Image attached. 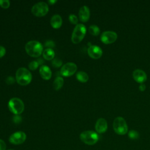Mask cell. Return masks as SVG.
Instances as JSON below:
<instances>
[{
  "label": "cell",
  "instance_id": "6da1fadb",
  "mask_svg": "<svg viewBox=\"0 0 150 150\" xmlns=\"http://www.w3.org/2000/svg\"><path fill=\"white\" fill-rule=\"evenodd\" d=\"M25 51L31 57H38L43 52L42 45L37 40H30L25 45Z\"/></svg>",
  "mask_w": 150,
  "mask_h": 150
},
{
  "label": "cell",
  "instance_id": "7a4b0ae2",
  "mask_svg": "<svg viewBox=\"0 0 150 150\" xmlns=\"http://www.w3.org/2000/svg\"><path fill=\"white\" fill-rule=\"evenodd\" d=\"M16 82L21 86H26L29 84L32 79V74L29 70L25 67L19 68L15 74Z\"/></svg>",
  "mask_w": 150,
  "mask_h": 150
},
{
  "label": "cell",
  "instance_id": "3957f363",
  "mask_svg": "<svg viewBox=\"0 0 150 150\" xmlns=\"http://www.w3.org/2000/svg\"><path fill=\"white\" fill-rule=\"evenodd\" d=\"M80 139L85 144L93 145L97 142L99 137L98 134L95 131L88 130L84 131L80 134Z\"/></svg>",
  "mask_w": 150,
  "mask_h": 150
},
{
  "label": "cell",
  "instance_id": "277c9868",
  "mask_svg": "<svg viewBox=\"0 0 150 150\" xmlns=\"http://www.w3.org/2000/svg\"><path fill=\"white\" fill-rule=\"evenodd\" d=\"M8 108L15 115H19L23 112L25 108L23 101L19 98H12L8 102Z\"/></svg>",
  "mask_w": 150,
  "mask_h": 150
},
{
  "label": "cell",
  "instance_id": "5b68a950",
  "mask_svg": "<svg viewBox=\"0 0 150 150\" xmlns=\"http://www.w3.org/2000/svg\"><path fill=\"white\" fill-rule=\"evenodd\" d=\"M86 32V28L83 24H77L73 29L71 40L74 44L80 43L84 38Z\"/></svg>",
  "mask_w": 150,
  "mask_h": 150
},
{
  "label": "cell",
  "instance_id": "8992f818",
  "mask_svg": "<svg viewBox=\"0 0 150 150\" xmlns=\"http://www.w3.org/2000/svg\"><path fill=\"white\" fill-rule=\"evenodd\" d=\"M112 126L115 132L118 135H125L128 131L127 122L121 117H118L114 119Z\"/></svg>",
  "mask_w": 150,
  "mask_h": 150
},
{
  "label": "cell",
  "instance_id": "52a82bcc",
  "mask_svg": "<svg viewBox=\"0 0 150 150\" xmlns=\"http://www.w3.org/2000/svg\"><path fill=\"white\" fill-rule=\"evenodd\" d=\"M31 12L32 14L36 16H44L49 12L48 5L44 2H38L32 6Z\"/></svg>",
  "mask_w": 150,
  "mask_h": 150
},
{
  "label": "cell",
  "instance_id": "ba28073f",
  "mask_svg": "<svg viewBox=\"0 0 150 150\" xmlns=\"http://www.w3.org/2000/svg\"><path fill=\"white\" fill-rule=\"evenodd\" d=\"M26 139V135L23 131H16L12 134L9 138V141L13 145H20L23 144Z\"/></svg>",
  "mask_w": 150,
  "mask_h": 150
},
{
  "label": "cell",
  "instance_id": "9c48e42d",
  "mask_svg": "<svg viewBox=\"0 0 150 150\" xmlns=\"http://www.w3.org/2000/svg\"><path fill=\"white\" fill-rule=\"evenodd\" d=\"M77 65L73 62H69L62 66L60 69V74L64 77H70L77 71Z\"/></svg>",
  "mask_w": 150,
  "mask_h": 150
},
{
  "label": "cell",
  "instance_id": "30bf717a",
  "mask_svg": "<svg viewBox=\"0 0 150 150\" xmlns=\"http://www.w3.org/2000/svg\"><path fill=\"white\" fill-rule=\"evenodd\" d=\"M117 39V35L113 31H105L101 35V40L105 44L114 42Z\"/></svg>",
  "mask_w": 150,
  "mask_h": 150
},
{
  "label": "cell",
  "instance_id": "8fae6325",
  "mask_svg": "<svg viewBox=\"0 0 150 150\" xmlns=\"http://www.w3.org/2000/svg\"><path fill=\"white\" fill-rule=\"evenodd\" d=\"M87 53L90 57L94 59H97L101 57L102 56L103 51L99 46L96 45H91L88 48Z\"/></svg>",
  "mask_w": 150,
  "mask_h": 150
},
{
  "label": "cell",
  "instance_id": "7c38bea8",
  "mask_svg": "<svg viewBox=\"0 0 150 150\" xmlns=\"http://www.w3.org/2000/svg\"><path fill=\"white\" fill-rule=\"evenodd\" d=\"M108 128V125L107 121L103 118H100L97 120L96 125H95V129L97 133L102 134L105 132Z\"/></svg>",
  "mask_w": 150,
  "mask_h": 150
},
{
  "label": "cell",
  "instance_id": "4fadbf2b",
  "mask_svg": "<svg viewBox=\"0 0 150 150\" xmlns=\"http://www.w3.org/2000/svg\"><path fill=\"white\" fill-rule=\"evenodd\" d=\"M90 9L87 6H83L80 8L79 12L80 20L83 22H86L90 18Z\"/></svg>",
  "mask_w": 150,
  "mask_h": 150
},
{
  "label": "cell",
  "instance_id": "5bb4252c",
  "mask_svg": "<svg viewBox=\"0 0 150 150\" xmlns=\"http://www.w3.org/2000/svg\"><path fill=\"white\" fill-rule=\"evenodd\" d=\"M133 77L134 80L139 83H142L146 80V73L141 69H136L133 72Z\"/></svg>",
  "mask_w": 150,
  "mask_h": 150
},
{
  "label": "cell",
  "instance_id": "9a60e30c",
  "mask_svg": "<svg viewBox=\"0 0 150 150\" xmlns=\"http://www.w3.org/2000/svg\"><path fill=\"white\" fill-rule=\"evenodd\" d=\"M39 73L41 77L45 80H49L52 77L51 70L46 65H42L40 66L39 69Z\"/></svg>",
  "mask_w": 150,
  "mask_h": 150
},
{
  "label": "cell",
  "instance_id": "2e32d148",
  "mask_svg": "<svg viewBox=\"0 0 150 150\" xmlns=\"http://www.w3.org/2000/svg\"><path fill=\"white\" fill-rule=\"evenodd\" d=\"M62 19L59 15H54L50 19V25L54 29H59L62 25Z\"/></svg>",
  "mask_w": 150,
  "mask_h": 150
},
{
  "label": "cell",
  "instance_id": "e0dca14e",
  "mask_svg": "<svg viewBox=\"0 0 150 150\" xmlns=\"http://www.w3.org/2000/svg\"><path fill=\"white\" fill-rule=\"evenodd\" d=\"M43 58L46 60H51L54 59L55 53L54 50L50 48L45 49L42 53Z\"/></svg>",
  "mask_w": 150,
  "mask_h": 150
},
{
  "label": "cell",
  "instance_id": "ac0fdd59",
  "mask_svg": "<svg viewBox=\"0 0 150 150\" xmlns=\"http://www.w3.org/2000/svg\"><path fill=\"white\" fill-rule=\"evenodd\" d=\"M76 79L78 81L81 82V83H86L88 81V74L83 71H79L77 74H76Z\"/></svg>",
  "mask_w": 150,
  "mask_h": 150
},
{
  "label": "cell",
  "instance_id": "d6986e66",
  "mask_svg": "<svg viewBox=\"0 0 150 150\" xmlns=\"http://www.w3.org/2000/svg\"><path fill=\"white\" fill-rule=\"evenodd\" d=\"M64 80L62 77H57L53 81V87L56 90H60L63 86Z\"/></svg>",
  "mask_w": 150,
  "mask_h": 150
},
{
  "label": "cell",
  "instance_id": "ffe728a7",
  "mask_svg": "<svg viewBox=\"0 0 150 150\" xmlns=\"http://www.w3.org/2000/svg\"><path fill=\"white\" fill-rule=\"evenodd\" d=\"M89 32L93 36H97L100 33V30L99 28L96 25H91L88 28Z\"/></svg>",
  "mask_w": 150,
  "mask_h": 150
},
{
  "label": "cell",
  "instance_id": "44dd1931",
  "mask_svg": "<svg viewBox=\"0 0 150 150\" xmlns=\"http://www.w3.org/2000/svg\"><path fill=\"white\" fill-rule=\"evenodd\" d=\"M128 137L129 138V139H132V140L138 139L139 138V132L135 130H130L128 132Z\"/></svg>",
  "mask_w": 150,
  "mask_h": 150
},
{
  "label": "cell",
  "instance_id": "7402d4cb",
  "mask_svg": "<svg viewBox=\"0 0 150 150\" xmlns=\"http://www.w3.org/2000/svg\"><path fill=\"white\" fill-rule=\"evenodd\" d=\"M52 64L53 67L57 68V67H60L61 66H62L63 63H62V61L60 59H57V58H55L52 60Z\"/></svg>",
  "mask_w": 150,
  "mask_h": 150
},
{
  "label": "cell",
  "instance_id": "603a6c76",
  "mask_svg": "<svg viewBox=\"0 0 150 150\" xmlns=\"http://www.w3.org/2000/svg\"><path fill=\"white\" fill-rule=\"evenodd\" d=\"M69 20L70 22L74 25H77L78 23V19L77 17L74 14H70L69 16Z\"/></svg>",
  "mask_w": 150,
  "mask_h": 150
},
{
  "label": "cell",
  "instance_id": "cb8c5ba5",
  "mask_svg": "<svg viewBox=\"0 0 150 150\" xmlns=\"http://www.w3.org/2000/svg\"><path fill=\"white\" fill-rule=\"evenodd\" d=\"M39 65V64L38 63V62L35 60V61H32V62H30L29 65H28V67H29V69L30 70H35L37 69V68L38 67Z\"/></svg>",
  "mask_w": 150,
  "mask_h": 150
},
{
  "label": "cell",
  "instance_id": "d4e9b609",
  "mask_svg": "<svg viewBox=\"0 0 150 150\" xmlns=\"http://www.w3.org/2000/svg\"><path fill=\"white\" fill-rule=\"evenodd\" d=\"M10 6V1L8 0H0V6L4 9H7Z\"/></svg>",
  "mask_w": 150,
  "mask_h": 150
},
{
  "label": "cell",
  "instance_id": "484cf974",
  "mask_svg": "<svg viewBox=\"0 0 150 150\" xmlns=\"http://www.w3.org/2000/svg\"><path fill=\"white\" fill-rule=\"evenodd\" d=\"M12 120L14 123L15 124H19L22 121V117L19 115H15L13 117Z\"/></svg>",
  "mask_w": 150,
  "mask_h": 150
},
{
  "label": "cell",
  "instance_id": "4316f807",
  "mask_svg": "<svg viewBox=\"0 0 150 150\" xmlns=\"http://www.w3.org/2000/svg\"><path fill=\"white\" fill-rule=\"evenodd\" d=\"M45 46L47 47V48H50V49H51V47H54L55 44H54V42H53L52 40H47V41L45 42Z\"/></svg>",
  "mask_w": 150,
  "mask_h": 150
},
{
  "label": "cell",
  "instance_id": "83f0119b",
  "mask_svg": "<svg viewBox=\"0 0 150 150\" xmlns=\"http://www.w3.org/2000/svg\"><path fill=\"white\" fill-rule=\"evenodd\" d=\"M6 145L4 141L0 139V150H6Z\"/></svg>",
  "mask_w": 150,
  "mask_h": 150
},
{
  "label": "cell",
  "instance_id": "f1b7e54d",
  "mask_svg": "<svg viewBox=\"0 0 150 150\" xmlns=\"http://www.w3.org/2000/svg\"><path fill=\"white\" fill-rule=\"evenodd\" d=\"M15 79L13 77H11V76H9L8 77L7 79H6V83L8 84H12L14 83L15 82Z\"/></svg>",
  "mask_w": 150,
  "mask_h": 150
},
{
  "label": "cell",
  "instance_id": "f546056e",
  "mask_svg": "<svg viewBox=\"0 0 150 150\" xmlns=\"http://www.w3.org/2000/svg\"><path fill=\"white\" fill-rule=\"evenodd\" d=\"M5 53H6L5 48L2 46H0V58L4 57Z\"/></svg>",
  "mask_w": 150,
  "mask_h": 150
},
{
  "label": "cell",
  "instance_id": "4dcf8cb0",
  "mask_svg": "<svg viewBox=\"0 0 150 150\" xmlns=\"http://www.w3.org/2000/svg\"><path fill=\"white\" fill-rule=\"evenodd\" d=\"M139 88L141 91H144L145 89L146 88V86L144 84H141L139 86Z\"/></svg>",
  "mask_w": 150,
  "mask_h": 150
},
{
  "label": "cell",
  "instance_id": "1f68e13d",
  "mask_svg": "<svg viewBox=\"0 0 150 150\" xmlns=\"http://www.w3.org/2000/svg\"><path fill=\"white\" fill-rule=\"evenodd\" d=\"M37 62H38V63H39V64H42L43 63V60H42L41 58L38 59V60H37Z\"/></svg>",
  "mask_w": 150,
  "mask_h": 150
},
{
  "label": "cell",
  "instance_id": "d6a6232c",
  "mask_svg": "<svg viewBox=\"0 0 150 150\" xmlns=\"http://www.w3.org/2000/svg\"><path fill=\"white\" fill-rule=\"evenodd\" d=\"M56 2H57V1H56V0H54V1H48V2L49 3V4H50V5H53V4H54Z\"/></svg>",
  "mask_w": 150,
  "mask_h": 150
},
{
  "label": "cell",
  "instance_id": "836d02e7",
  "mask_svg": "<svg viewBox=\"0 0 150 150\" xmlns=\"http://www.w3.org/2000/svg\"><path fill=\"white\" fill-rule=\"evenodd\" d=\"M8 150H14V149H8Z\"/></svg>",
  "mask_w": 150,
  "mask_h": 150
}]
</instances>
